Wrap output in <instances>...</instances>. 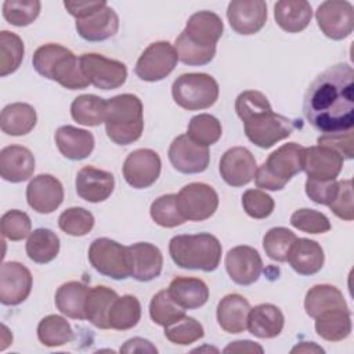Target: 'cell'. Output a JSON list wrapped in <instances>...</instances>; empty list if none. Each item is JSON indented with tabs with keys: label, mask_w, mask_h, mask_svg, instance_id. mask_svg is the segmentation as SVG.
I'll return each mask as SVG.
<instances>
[{
	"label": "cell",
	"mask_w": 354,
	"mask_h": 354,
	"mask_svg": "<svg viewBox=\"0 0 354 354\" xmlns=\"http://www.w3.org/2000/svg\"><path fill=\"white\" fill-rule=\"evenodd\" d=\"M24 41L10 30L0 32V76L14 73L24 59Z\"/></svg>",
	"instance_id": "cell-41"
},
{
	"label": "cell",
	"mask_w": 354,
	"mask_h": 354,
	"mask_svg": "<svg viewBox=\"0 0 354 354\" xmlns=\"http://www.w3.org/2000/svg\"><path fill=\"white\" fill-rule=\"evenodd\" d=\"M39 0H6L3 3V17L14 26H28L40 14Z\"/></svg>",
	"instance_id": "cell-46"
},
{
	"label": "cell",
	"mask_w": 354,
	"mask_h": 354,
	"mask_svg": "<svg viewBox=\"0 0 354 354\" xmlns=\"http://www.w3.org/2000/svg\"><path fill=\"white\" fill-rule=\"evenodd\" d=\"M58 227L68 235L83 236L93 230L94 216L83 207H69L59 214Z\"/></svg>",
	"instance_id": "cell-48"
},
{
	"label": "cell",
	"mask_w": 354,
	"mask_h": 354,
	"mask_svg": "<svg viewBox=\"0 0 354 354\" xmlns=\"http://www.w3.org/2000/svg\"><path fill=\"white\" fill-rule=\"evenodd\" d=\"M304 308L308 317L318 318L335 310H348L343 293L333 285L321 283L308 289L304 299Z\"/></svg>",
	"instance_id": "cell-30"
},
{
	"label": "cell",
	"mask_w": 354,
	"mask_h": 354,
	"mask_svg": "<svg viewBox=\"0 0 354 354\" xmlns=\"http://www.w3.org/2000/svg\"><path fill=\"white\" fill-rule=\"evenodd\" d=\"M205 335L203 326L199 321L192 317L183 315L178 319L165 326V336L174 344L188 346Z\"/></svg>",
	"instance_id": "cell-44"
},
{
	"label": "cell",
	"mask_w": 354,
	"mask_h": 354,
	"mask_svg": "<svg viewBox=\"0 0 354 354\" xmlns=\"http://www.w3.org/2000/svg\"><path fill=\"white\" fill-rule=\"evenodd\" d=\"M26 201L37 213H53L64 201L61 181L51 174H39L33 177L26 187Z\"/></svg>",
	"instance_id": "cell-20"
},
{
	"label": "cell",
	"mask_w": 354,
	"mask_h": 354,
	"mask_svg": "<svg viewBox=\"0 0 354 354\" xmlns=\"http://www.w3.org/2000/svg\"><path fill=\"white\" fill-rule=\"evenodd\" d=\"M90 288L77 281L62 283L55 292V306L64 315L73 319H86V299Z\"/></svg>",
	"instance_id": "cell-33"
},
{
	"label": "cell",
	"mask_w": 354,
	"mask_h": 354,
	"mask_svg": "<svg viewBox=\"0 0 354 354\" xmlns=\"http://www.w3.org/2000/svg\"><path fill=\"white\" fill-rule=\"evenodd\" d=\"M149 213L152 220L160 227L173 228L185 223V218L178 209L176 194L162 195L155 199L151 205Z\"/></svg>",
	"instance_id": "cell-45"
},
{
	"label": "cell",
	"mask_w": 354,
	"mask_h": 354,
	"mask_svg": "<svg viewBox=\"0 0 354 354\" xmlns=\"http://www.w3.org/2000/svg\"><path fill=\"white\" fill-rule=\"evenodd\" d=\"M296 238L297 236L290 230L285 227H274L268 230L263 238L264 252L274 261H288L290 248Z\"/></svg>",
	"instance_id": "cell-43"
},
{
	"label": "cell",
	"mask_w": 354,
	"mask_h": 354,
	"mask_svg": "<svg viewBox=\"0 0 354 354\" xmlns=\"http://www.w3.org/2000/svg\"><path fill=\"white\" fill-rule=\"evenodd\" d=\"M351 311L335 310L315 318V332L324 340L340 342L351 333Z\"/></svg>",
	"instance_id": "cell-38"
},
{
	"label": "cell",
	"mask_w": 354,
	"mask_h": 354,
	"mask_svg": "<svg viewBox=\"0 0 354 354\" xmlns=\"http://www.w3.org/2000/svg\"><path fill=\"white\" fill-rule=\"evenodd\" d=\"M250 308L249 301L243 296L230 293L217 304V322L227 333H241L248 326Z\"/></svg>",
	"instance_id": "cell-27"
},
{
	"label": "cell",
	"mask_w": 354,
	"mask_h": 354,
	"mask_svg": "<svg viewBox=\"0 0 354 354\" xmlns=\"http://www.w3.org/2000/svg\"><path fill=\"white\" fill-rule=\"evenodd\" d=\"M88 260L95 271L112 279H126L130 277L127 246L109 239L97 238L88 248Z\"/></svg>",
	"instance_id": "cell-9"
},
{
	"label": "cell",
	"mask_w": 354,
	"mask_h": 354,
	"mask_svg": "<svg viewBox=\"0 0 354 354\" xmlns=\"http://www.w3.org/2000/svg\"><path fill=\"white\" fill-rule=\"evenodd\" d=\"M292 353H324V348L317 346L314 342H303L297 346H295L292 350Z\"/></svg>",
	"instance_id": "cell-58"
},
{
	"label": "cell",
	"mask_w": 354,
	"mask_h": 354,
	"mask_svg": "<svg viewBox=\"0 0 354 354\" xmlns=\"http://www.w3.org/2000/svg\"><path fill=\"white\" fill-rule=\"evenodd\" d=\"M160 167L162 162L155 151L148 148L136 149L124 159L123 177L130 187L144 189L158 180Z\"/></svg>",
	"instance_id": "cell-14"
},
{
	"label": "cell",
	"mask_w": 354,
	"mask_h": 354,
	"mask_svg": "<svg viewBox=\"0 0 354 354\" xmlns=\"http://www.w3.org/2000/svg\"><path fill=\"white\" fill-rule=\"evenodd\" d=\"M303 112L307 122L322 134L353 130V68L348 64H336L318 75L304 94Z\"/></svg>",
	"instance_id": "cell-1"
},
{
	"label": "cell",
	"mask_w": 354,
	"mask_h": 354,
	"mask_svg": "<svg viewBox=\"0 0 354 354\" xmlns=\"http://www.w3.org/2000/svg\"><path fill=\"white\" fill-rule=\"evenodd\" d=\"M105 4H106V1H104V0H100V1H64V7L76 19L90 15L91 12L97 11L98 8H101Z\"/></svg>",
	"instance_id": "cell-55"
},
{
	"label": "cell",
	"mask_w": 354,
	"mask_h": 354,
	"mask_svg": "<svg viewBox=\"0 0 354 354\" xmlns=\"http://www.w3.org/2000/svg\"><path fill=\"white\" fill-rule=\"evenodd\" d=\"M35 156L22 145H8L0 151V174L10 183H22L33 176Z\"/></svg>",
	"instance_id": "cell-25"
},
{
	"label": "cell",
	"mask_w": 354,
	"mask_h": 354,
	"mask_svg": "<svg viewBox=\"0 0 354 354\" xmlns=\"http://www.w3.org/2000/svg\"><path fill=\"white\" fill-rule=\"evenodd\" d=\"M151 319L160 326H166L180 317L185 315V310L180 307L169 295L167 289L158 292L149 303Z\"/></svg>",
	"instance_id": "cell-47"
},
{
	"label": "cell",
	"mask_w": 354,
	"mask_h": 354,
	"mask_svg": "<svg viewBox=\"0 0 354 354\" xmlns=\"http://www.w3.org/2000/svg\"><path fill=\"white\" fill-rule=\"evenodd\" d=\"M25 249L32 261L46 264L57 257L59 252V238L48 228H37L29 234Z\"/></svg>",
	"instance_id": "cell-36"
},
{
	"label": "cell",
	"mask_w": 354,
	"mask_h": 354,
	"mask_svg": "<svg viewBox=\"0 0 354 354\" xmlns=\"http://www.w3.org/2000/svg\"><path fill=\"white\" fill-rule=\"evenodd\" d=\"M167 292L170 297L184 310H194L202 307L209 299V288L199 278L176 277Z\"/></svg>",
	"instance_id": "cell-32"
},
{
	"label": "cell",
	"mask_w": 354,
	"mask_h": 354,
	"mask_svg": "<svg viewBox=\"0 0 354 354\" xmlns=\"http://www.w3.org/2000/svg\"><path fill=\"white\" fill-rule=\"evenodd\" d=\"M285 317L282 311L270 303L259 304L250 308L246 329L256 337L271 339L282 332Z\"/></svg>",
	"instance_id": "cell-29"
},
{
	"label": "cell",
	"mask_w": 354,
	"mask_h": 354,
	"mask_svg": "<svg viewBox=\"0 0 354 354\" xmlns=\"http://www.w3.org/2000/svg\"><path fill=\"white\" fill-rule=\"evenodd\" d=\"M218 170L228 185L243 187L254 178L257 163L249 149L232 147L223 153Z\"/></svg>",
	"instance_id": "cell-19"
},
{
	"label": "cell",
	"mask_w": 354,
	"mask_h": 354,
	"mask_svg": "<svg viewBox=\"0 0 354 354\" xmlns=\"http://www.w3.org/2000/svg\"><path fill=\"white\" fill-rule=\"evenodd\" d=\"M337 192L336 180H314L307 178L306 181V194L307 196L319 205H329Z\"/></svg>",
	"instance_id": "cell-53"
},
{
	"label": "cell",
	"mask_w": 354,
	"mask_h": 354,
	"mask_svg": "<svg viewBox=\"0 0 354 354\" xmlns=\"http://www.w3.org/2000/svg\"><path fill=\"white\" fill-rule=\"evenodd\" d=\"M30 228V218L22 210H8L1 216V234L10 241H22L29 236Z\"/></svg>",
	"instance_id": "cell-50"
},
{
	"label": "cell",
	"mask_w": 354,
	"mask_h": 354,
	"mask_svg": "<svg viewBox=\"0 0 354 354\" xmlns=\"http://www.w3.org/2000/svg\"><path fill=\"white\" fill-rule=\"evenodd\" d=\"M177 61V51L169 41H155L142 51L134 72L141 80L159 82L173 72Z\"/></svg>",
	"instance_id": "cell-12"
},
{
	"label": "cell",
	"mask_w": 354,
	"mask_h": 354,
	"mask_svg": "<svg viewBox=\"0 0 354 354\" xmlns=\"http://www.w3.org/2000/svg\"><path fill=\"white\" fill-rule=\"evenodd\" d=\"M119 29V17L108 4L102 6L90 15L76 19V30L79 36L87 41H102Z\"/></svg>",
	"instance_id": "cell-24"
},
{
	"label": "cell",
	"mask_w": 354,
	"mask_h": 354,
	"mask_svg": "<svg viewBox=\"0 0 354 354\" xmlns=\"http://www.w3.org/2000/svg\"><path fill=\"white\" fill-rule=\"evenodd\" d=\"M79 59L84 76L97 88L113 90L120 87L127 79V68L118 59L95 53L82 54Z\"/></svg>",
	"instance_id": "cell-10"
},
{
	"label": "cell",
	"mask_w": 354,
	"mask_h": 354,
	"mask_svg": "<svg viewBox=\"0 0 354 354\" xmlns=\"http://www.w3.org/2000/svg\"><path fill=\"white\" fill-rule=\"evenodd\" d=\"M177 205L185 220L203 221L218 207V195L205 183H189L177 194Z\"/></svg>",
	"instance_id": "cell-11"
},
{
	"label": "cell",
	"mask_w": 354,
	"mask_h": 354,
	"mask_svg": "<svg viewBox=\"0 0 354 354\" xmlns=\"http://www.w3.org/2000/svg\"><path fill=\"white\" fill-rule=\"evenodd\" d=\"M274 18L285 32L297 33L308 26L313 18V8L304 0H281L274 6Z\"/></svg>",
	"instance_id": "cell-31"
},
{
	"label": "cell",
	"mask_w": 354,
	"mask_h": 354,
	"mask_svg": "<svg viewBox=\"0 0 354 354\" xmlns=\"http://www.w3.org/2000/svg\"><path fill=\"white\" fill-rule=\"evenodd\" d=\"M224 353H263V347L252 340H236L230 343L224 350Z\"/></svg>",
	"instance_id": "cell-57"
},
{
	"label": "cell",
	"mask_w": 354,
	"mask_h": 354,
	"mask_svg": "<svg viewBox=\"0 0 354 354\" xmlns=\"http://www.w3.org/2000/svg\"><path fill=\"white\" fill-rule=\"evenodd\" d=\"M167 155L171 166L184 174L205 171L210 160L209 148L196 144L187 134H181L173 140Z\"/></svg>",
	"instance_id": "cell-15"
},
{
	"label": "cell",
	"mask_w": 354,
	"mask_h": 354,
	"mask_svg": "<svg viewBox=\"0 0 354 354\" xmlns=\"http://www.w3.org/2000/svg\"><path fill=\"white\" fill-rule=\"evenodd\" d=\"M141 318V304L133 295L118 296L111 306L108 322L109 328L116 330H127L134 328Z\"/></svg>",
	"instance_id": "cell-39"
},
{
	"label": "cell",
	"mask_w": 354,
	"mask_h": 354,
	"mask_svg": "<svg viewBox=\"0 0 354 354\" xmlns=\"http://www.w3.org/2000/svg\"><path fill=\"white\" fill-rule=\"evenodd\" d=\"M32 274L18 261H7L0 270V301L4 306H17L28 299L32 290Z\"/></svg>",
	"instance_id": "cell-16"
},
{
	"label": "cell",
	"mask_w": 354,
	"mask_h": 354,
	"mask_svg": "<svg viewBox=\"0 0 354 354\" xmlns=\"http://www.w3.org/2000/svg\"><path fill=\"white\" fill-rule=\"evenodd\" d=\"M225 270L235 283L246 286L260 278L263 261L254 248L239 245L230 249L225 254Z\"/></svg>",
	"instance_id": "cell-17"
},
{
	"label": "cell",
	"mask_w": 354,
	"mask_h": 354,
	"mask_svg": "<svg viewBox=\"0 0 354 354\" xmlns=\"http://www.w3.org/2000/svg\"><path fill=\"white\" fill-rule=\"evenodd\" d=\"M35 71L46 79L69 90L86 88L90 82L84 76L80 59L66 47L55 43L40 46L32 58Z\"/></svg>",
	"instance_id": "cell-4"
},
{
	"label": "cell",
	"mask_w": 354,
	"mask_h": 354,
	"mask_svg": "<svg viewBox=\"0 0 354 354\" xmlns=\"http://www.w3.org/2000/svg\"><path fill=\"white\" fill-rule=\"evenodd\" d=\"M242 206L248 216L266 218L274 212V199L261 189H246L242 195Z\"/></svg>",
	"instance_id": "cell-51"
},
{
	"label": "cell",
	"mask_w": 354,
	"mask_h": 354,
	"mask_svg": "<svg viewBox=\"0 0 354 354\" xmlns=\"http://www.w3.org/2000/svg\"><path fill=\"white\" fill-rule=\"evenodd\" d=\"M75 185L76 192L82 199L98 203L111 196L115 187V178L111 171L88 165L77 171Z\"/></svg>",
	"instance_id": "cell-23"
},
{
	"label": "cell",
	"mask_w": 354,
	"mask_h": 354,
	"mask_svg": "<svg viewBox=\"0 0 354 354\" xmlns=\"http://www.w3.org/2000/svg\"><path fill=\"white\" fill-rule=\"evenodd\" d=\"M130 277L140 282H148L159 277L163 256L158 246L148 242H137L127 246Z\"/></svg>",
	"instance_id": "cell-22"
},
{
	"label": "cell",
	"mask_w": 354,
	"mask_h": 354,
	"mask_svg": "<svg viewBox=\"0 0 354 354\" xmlns=\"http://www.w3.org/2000/svg\"><path fill=\"white\" fill-rule=\"evenodd\" d=\"M232 30L239 35L257 33L267 21V4L263 0H232L227 8Z\"/></svg>",
	"instance_id": "cell-18"
},
{
	"label": "cell",
	"mask_w": 354,
	"mask_h": 354,
	"mask_svg": "<svg viewBox=\"0 0 354 354\" xmlns=\"http://www.w3.org/2000/svg\"><path fill=\"white\" fill-rule=\"evenodd\" d=\"M288 261L297 274L313 275L318 272L324 266V249L315 241L307 238H296L290 248Z\"/></svg>",
	"instance_id": "cell-28"
},
{
	"label": "cell",
	"mask_w": 354,
	"mask_h": 354,
	"mask_svg": "<svg viewBox=\"0 0 354 354\" xmlns=\"http://www.w3.org/2000/svg\"><path fill=\"white\" fill-rule=\"evenodd\" d=\"M317 142L336 149L346 159H351L354 156L353 130H347L343 133H335V134H322L321 137H318Z\"/></svg>",
	"instance_id": "cell-54"
},
{
	"label": "cell",
	"mask_w": 354,
	"mask_h": 354,
	"mask_svg": "<svg viewBox=\"0 0 354 354\" xmlns=\"http://www.w3.org/2000/svg\"><path fill=\"white\" fill-rule=\"evenodd\" d=\"M223 30L224 24L216 12L203 10L192 14L174 41L178 59L192 66L209 64L216 55V44Z\"/></svg>",
	"instance_id": "cell-3"
},
{
	"label": "cell",
	"mask_w": 354,
	"mask_h": 354,
	"mask_svg": "<svg viewBox=\"0 0 354 354\" xmlns=\"http://www.w3.org/2000/svg\"><path fill=\"white\" fill-rule=\"evenodd\" d=\"M105 130L111 141L129 145L137 141L144 130L142 102L134 94H119L106 100Z\"/></svg>",
	"instance_id": "cell-6"
},
{
	"label": "cell",
	"mask_w": 354,
	"mask_h": 354,
	"mask_svg": "<svg viewBox=\"0 0 354 354\" xmlns=\"http://www.w3.org/2000/svg\"><path fill=\"white\" fill-rule=\"evenodd\" d=\"M304 149L296 142H288L270 153L256 170V187L267 191L283 189L288 181L303 170Z\"/></svg>",
	"instance_id": "cell-7"
},
{
	"label": "cell",
	"mask_w": 354,
	"mask_h": 354,
	"mask_svg": "<svg viewBox=\"0 0 354 354\" xmlns=\"http://www.w3.org/2000/svg\"><path fill=\"white\" fill-rule=\"evenodd\" d=\"M220 241L209 234L199 232L194 235H176L169 242L171 260L181 268L214 271L221 259Z\"/></svg>",
	"instance_id": "cell-5"
},
{
	"label": "cell",
	"mask_w": 354,
	"mask_h": 354,
	"mask_svg": "<svg viewBox=\"0 0 354 354\" xmlns=\"http://www.w3.org/2000/svg\"><path fill=\"white\" fill-rule=\"evenodd\" d=\"M174 102L187 111L210 108L218 98V84L207 73H183L171 86Z\"/></svg>",
	"instance_id": "cell-8"
},
{
	"label": "cell",
	"mask_w": 354,
	"mask_h": 354,
	"mask_svg": "<svg viewBox=\"0 0 354 354\" xmlns=\"http://www.w3.org/2000/svg\"><path fill=\"white\" fill-rule=\"evenodd\" d=\"M36 120V111L32 105L25 102H14L3 108L0 126L3 133L8 136H25L33 130Z\"/></svg>",
	"instance_id": "cell-34"
},
{
	"label": "cell",
	"mask_w": 354,
	"mask_h": 354,
	"mask_svg": "<svg viewBox=\"0 0 354 354\" xmlns=\"http://www.w3.org/2000/svg\"><path fill=\"white\" fill-rule=\"evenodd\" d=\"M290 224L307 234H324L330 230L329 218L314 209H299L292 213Z\"/></svg>",
	"instance_id": "cell-49"
},
{
	"label": "cell",
	"mask_w": 354,
	"mask_h": 354,
	"mask_svg": "<svg viewBox=\"0 0 354 354\" xmlns=\"http://www.w3.org/2000/svg\"><path fill=\"white\" fill-rule=\"evenodd\" d=\"M1 329H3V332H1V346H0V350L3 351L12 342V335H10V332H8L6 325H1Z\"/></svg>",
	"instance_id": "cell-59"
},
{
	"label": "cell",
	"mask_w": 354,
	"mask_h": 354,
	"mask_svg": "<svg viewBox=\"0 0 354 354\" xmlns=\"http://www.w3.org/2000/svg\"><path fill=\"white\" fill-rule=\"evenodd\" d=\"M328 206L339 218H343L346 221H351L354 218L353 183H351V180L337 181L336 196Z\"/></svg>",
	"instance_id": "cell-52"
},
{
	"label": "cell",
	"mask_w": 354,
	"mask_h": 354,
	"mask_svg": "<svg viewBox=\"0 0 354 354\" xmlns=\"http://www.w3.org/2000/svg\"><path fill=\"white\" fill-rule=\"evenodd\" d=\"M37 339L47 347H58L72 342L75 339V333L65 318L51 314L39 322Z\"/></svg>",
	"instance_id": "cell-40"
},
{
	"label": "cell",
	"mask_w": 354,
	"mask_h": 354,
	"mask_svg": "<svg viewBox=\"0 0 354 354\" xmlns=\"http://www.w3.org/2000/svg\"><path fill=\"white\" fill-rule=\"evenodd\" d=\"M223 134L221 123L209 113H199L189 120L187 136L199 145L209 147L216 144Z\"/></svg>",
	"instance_id": "cell-42"
},
{
	"label": "cell",
	"mask_w": 354,
	"mask_h": 354,
	"mask_svg": "<svg viewBox=\"0 0 354 354\" xmlns=\"http://www.w3.org/2000/svg\"><path fill=\"white\" fill-rule=\"evenodd\" d=\"M55 144L62 156L71 160L86 159L94 149V136L75 126H61L55 131Z\"/></svg>",
	"instance_id": "cell-26"
},
{
	"label": "cell",
	"mask_w": 354,
	"mask_h": 354,
	"mask_svg": "<svg viewBox=\"0 0 354 354\" xmlns=\"http://www.w3.org/2000/svg\"><path fill=\"white\" fill-rule=\"evenodd\" d=\"M120 353H158V348L147 339L133 337L127 340L122 347Z\"/></svg>",
	"instance_id": "cell-56"
},
{
	"label": "cell",
	"mask_w": 354,
	"mask_h": 354,
	"mask_svg": "<svg viewBox=\"0 0 354 354\" xmlns=\"http://www.w3.org/2000/svg\"><path fill=\"white\" fill-rule=\"evenodd\" d=\"M71 115L83 126H100L105 122L106 100L94 94H82L71 104Z\"/></svg>",
	"instance_id": "cell-37"
},
{
	"label": "cell",
	"mask_w": 354,
	"mask_h": 354,
	"mask_svg": "<svg viewBox=\"0 0 354 354\" xmlns=\"http://www.w3.org/2000/svg\"><path fill=\"white\" fill-rule=\"evenodd\" d=\"M118 297V293L104 285H98L90 288L84 310H86V319H88L94 326L100 329H109L108 315L112 303Z\"/></svg>",
	"instance_id": "cell-35"
},
{
	"label": "cell",
	"mask_w": 354,
	"mask_h": 354,
	"mask_svg": "<svg viewBox=\"0 0 354 354\" xmlns=\"http://www.w3.org/2000/svg\"><path fill=\"white\" fill-rule=\"evenodd\" d=\"M235 111L249 141L264 149L288 138L297 126L296 120L275 113L268 98L257 90L242 91L235 100Z\"/></svg>",
	"instance_id": "cell-2"
},
{
	"label": "cell",
	"mask_w": 354,
	"mask_h": 354,
	"mask_svg": "<svg viewBox=\"0 0 354 354\" xmlns=\"http://www.w3.org/2000/svg\"><path fill=\"white\" fill-rule=\"evenodd\" d=\"M315 19L326 37L342 40L354 29V7L346 0H328L318 6Z\"/></svg>",
	"instance_id": "cell-13"
},
{
	"label": "cell",
	"mask_w": 354,
	"mask_h": 354,
	"mask_svg": "<svg viewBox=\"0 0 354 354\" xmlns=\"http://www.w3.org/2000/svg\"><path fill=\"white\" fill-rule=\"evenodd\" d=\"M344 158L328 145H314L304 149L303 170L307 178L336 180L343 167Z\"/></svg>",
	"instance_id": "cell-21"
}]
</instances>
